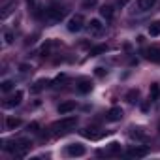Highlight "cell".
Instances as JSON below:
<instances>
[{
	"label": "cell",
	"mask_w": 160,
	"mask_h": 160,
	"mask_svg": "<svg viewBox=\"0 0 160 160\" xmlns=\"http://www.w3.org/2000/svg\"><path fill=\"white\" fill-rule=\"evenodd\" d=\"M64 15H66V8L64 6H60V4H57V2H53V4H49L45 10H43V23L47 25V27H53V25H57V23H60L62 19H64Z\"/></svg>",
	"instance_id": "cell-1"
},
{
	"label": "cell",
	"mask_w": 160,
	"mask_h": 160,
	"mask_svg": "<svg viewBox=\"0 0 160 160\" xmlns=\"http://www.w3.org/2000/svg\"><path fill=\"white\" fill-rule=\"evenodd\" d=\"M28 147H30V141L28 139H15V141H10L8 145H4V149L6 151H10V152H13L15 156H25V152L28 151Z\"/></svg>",
	"instance_id": "cell-2"
},
{
	"label": "cell",
	"mask_w": 160,
	"mask_h": 160,
	"mask_svg": "<svg viewBox=\"0 0 160 160\" xmlns=\"http://www.w3.org/2000/svg\"><path fill=\"white\" fill-rule=\"evenodd\" d=\"M75 124H77V117L75 115H68V117H62L60 121H57L53 124V130L55 132H70V130L75 128Z\"/></svg>",
	"instance_id": "cell-3"
},
{
	"label": "cell",
	"mask_w": 160,
	"mask_h": 160,
	"mask_svg": "<svg viewBox=\"0 0 160 160\" xmlns=\"http://www.w3.org/2000/svg\"><path fill=\"white\" fill-rule=\"evenodd\" d=\"M68 30L70 32H79L83 27H85V17L81 15V13H75V15H72L70 19H68Z\"/></svg>",
	"instance_id": "cell-4"
},
{
	"label": "cell",
	"mask_w": 160,
	"mask_h": 160,
	"mask_svg": "<svg viewBox=\"0 0 160 160\" xmlns=\"http://www.w3.org/2000/svg\"><path fill=\"white\" fill-rule=\"evenodd\" d=\"M87 32H89V36H100V34L104 32L102 21H100V19H91V21L87 23Z\"/></svg>",
	"instance_id": "cell-5"
},
{
	"label": "cell",
	"mask_w": 160,
	"mask_h": 160,
	"mask_svg": "<svg viewBox=\"0 0 160 160\" xmlns=\"http://www.w3.org/2000/svg\"><path fill=\"white\" fill-rule=\"evenodd\" d=\"M23 91H15V94H12V96H8L6 100H4V108H15V106H19L21 102H23Z\"/></svg>",
	"instance_id": "cell-6"
},
{
	"label": "cell",
	"mask_w": 160,
	"mask_h": 160,
	"mask_svg": "<svg viewBox=\"0 0 160 160\" xmlns=\"http://www.w3.org/2000/svg\"><path fill=\"white\" fill-rule=\"evenodd\" d=\"M85 152H87V149L81 143H72V145L66 147V154L68 156H83Z\"/></svg>",
	"instance_id": "cell-7"
},
{
	"label": "cell",
	"mask_w": 160,
	"mask_h": 160,
	"mask_svg": "<svg viewBox=\"0 0 160 160\" xmlns=\"http://www.w3.org/2000/svg\"><path fill=\"white\" fill-rule=\"evenodd\" d=\"M98 154H100V156H113V154H121V143L113 141V143H109L106 149L98 151Z\"/></svg>",
	"instance_id": "cell-8"
},
{
	"label": "cell",
	"mask_w": 160,
	"mask_h": 160,
	"mask_svg": "<svg viewBox=\"0 0 160 160\" xmlns=\"http://www.w3.org/2000/svg\"><path fill=\"white\" fill-rule=\"evenodd\" d=\"M147 152H149L147 147H139V145H136V147H132V149L126 151V156H128V158H143V156H147Z\"/></svg>",
	"instance_id": "cell-9"
},
{
	"label": "cell",
	"mask_w": 160,
	"mask_h": 160,
	"mask_svg": "<svg viewBox=\"0 0 160 160\" xmlns=\"http://www.w3.org/2000/svg\"><path fill=\"white\" fill-rule=\"evenodd\" d=\"M156 4V0H136V12L143 13V12H149L152 10Z\"/></svg>",
	"instance_id": "cell-10"
},
{
	"label": "cell",
	"mask_w": 160,
	"mask_h": 160,
	"mask_svg": "<svg viewBox=\"0 0 160 160\" xmlns=\"http://www.w3.org/2000/svg\"><path fill=\"white\" fill-rule=\"evenodd\" d=\"M145 58L151 60V62H160V47H156V45L147 47L145 49Z\"/></svg>",
	"instance_id": "cell-11"
},
{
	"label": "cell",
	"mask_w": 160,
	"mask_h": 160,
	"mask_svg": "<svg viewBox=\"0 0 160 160\" xmlns=\"http://www.w3.org/2000/svg\"><path fill=\"white\" fill-rule=\"evenodd\" d=\"M13 12H15V0H12V2H6V4L2 6V12H0V19H8Z\"/></svg>",
	"instance_id": "cell-12"
},
{
	"label": "cell",
	"mask_w": 160,
	"mask_h": 160,
	"mask_svg": "<svg viewBox=\"0 0 160 160\" xmlns=\"http://www.w3.org/2000/svg\"><path fill=\"white\" fill-rule=\"evenodd\" d=\"M100 15H102L106 21H111L113 15H115V8H113V4H104V6L100 8Z\"/></svg>",
	"instance_id": "cell-13"
},
{
	"label": "cell",
	"mask_w": 160,
	"mask_h": 160,
	"mask_svg": "<svg viewBox=\"0 0 160 160\" xmlns=\"http://www.w3.org/2000/svg\"><path fill=\"white\" fill-rule=\"evenodd\" d=\"M81 134H83L85 138H89V139H100V138H102V132H100V128H94V126L81 130Z\"/></svg>",
	"instance_id": "cell-14"
},
{
	"label": "cell",
	"mask_w": 160,
	"mask_h": 160,
	"mask_svg": "<svg viewBox=\"0 0 160 160\" xmlns=\"http://www.w3.org/2000/svg\"><path fill=\"white\" fill-rule=\"evenodd\" d=\"M121 119H122V109L121 108H111L108 111V121L115 122V121H121Z\"/></svg>",
	"instance_id": "cell-15"
},
{
	"label": "cell",
	"mask_w": 160,
	"mask_h": 160,
	"mask_svg": "<svg viewBox=\"0 0 160 160\" xmlns=\"http://www.w3.org/2000/svg\"><path fill=\"white\" fill-rule=\"evenodd\" d=\"M77 91L83 92V94L91 92V91H92V81H91V79H81V81H79V85H77Z\"/></svg>",
	"instance_id": "cell-16"
},
{
	"label": "cell",
	"mask_w": 160,
	"mask_h": 160,
	"mask_svg": "<svg viewBox=\"0 0 160 160\" xmlns=\"http://www.w3.org/2000/svg\"><path fill=\"white\" fill-rule=\"evenodd\" d=\"M57 109H58L60 115H66V113H70V111L75 109V102H64V104H60Z\"/></svg>",
	"instance_id": "cell-17"
},
{
	"label": "cell",
	"mask_w": 160,
	"mask_h": 160,
	"mask_svg": "<svg viewBox=\"0 0 160 160\" xmlns=\"http://www.w3.org/2000/svg\"><path fill=\"white\" fill-rule=\"evenodd\" d=\"M27 4H28V8L32 10V15H34V17H42V15H43V13H40L42 8H40V4H38V0H27Z\"/></svg>",
	"instance_id": "cell-18"
},
{
	"label": "cell",
	"mask_w": 160,
	"mask_h": 160,
	"mask_svg": "<svg viewBox=\"0 0 160 160\" xmlns=\"http://www.w3.org/2000/svg\"><path fill=\"white\" fill-rule=\"evenodd\" d=\"M149 98H151L152 102L160 98V85H158V83H152V85H151V89H149Z\"/></svg>",
	"instance_id": "cell-19"
},
{
	"label": "cell",
	"mask_w": 160,
	"mask_h": 160,
	"mask_svg": "<svg viewBox=\"0 0 160 160\" xmlns=\"http://www.w3.org/2000/svg\"><path fill=\"white\" fill-rule=\"evenodd\" d=\"M19 126H21V119H17V117H8L6 119V128L8 130H15Z\"/></svg>",
	"instance_id": "cell-20"
},
{
	"label": "cell",
	"mask_w": 160,
	"mask_h": 160,
	"mask_svg": "<svg viewBox=\"0 0 160 160\" xmlns=\"http://www.w3.org/2000/svg\"><path fill=\"white\" fill-rule=\"evenodd\" d=\"M130 138H132V139H145L147 134H145L143 128H132V130H130Z\"/></svg>",
	"instance_id": "cell-21"
},
{
	"label": "cell",
	"mask_w": 160,
	"mask_h": 160,
	"mask_svg": "<svg viewBox=\"0 0 160 160\" xmlns=\"http://www.w3.org/2000/svg\"><path fill=\"white\" fill-rule=\"evenodd\" d=\"M149 36H160V21H152L149 25Z\"/></svg>",
	"instance_id": "cell-22"
},
{
	"label": "cell",
	"mask_w": 160,
	"mask_h": 160,
	"mask_svg": "<svg viewBox=\"0 0 160 160\" xmlns=\"http://www.w3.org/2000/svg\"><path fill=\"white\" fill-rule=\"evenodd\" d=\"M49 85V79H38V81L34 83V87H32V92H40L42 89H45Z\"/></svg>",
	"instance_id": "cell-23"
},
{
	"label": "cell",
	"mask_w": 160,
	"mask_h": 160,
	"mask_svg": "<svg viewBox=\"0 0 160 160\" xmlns=\"http://www.w3.org/2000/svg\"><path fill=\"white\" fill-rule=\"evenodd\" d=\"M12 89H13V81H12V79H4V81L0 83V91H2V92H10Z\"/></svg>",
	"instance_id": "cell-24"
},
{
	"label": "cell",
	"mask_w": 160,
	"mask_h": 160,
	"mask_svg": "<svg viewBox=\"0 0 160 160\" xmlns=\"http://www.w3.org/2000/svg\"><path fill=\"white\" fill-rule=\"evenodd\" d=\"M106 51H108V45H96V47L91 49V57H98V55H102Z\"/></svg>",
	"instance_id": "cell-25"
},
{
	"label": "cell",
	"mask_w": 160,
	"mask_h": 160,
	"mask_svg": "<svg viewBox=\"0 0 160 160\" xmlns=\"http://www.w3.org/2000/svg\"><path fill=\"white\" fill-rule=\"evenodd\" d=\"M96 6H98V0H83L81 2L83 10H91V8H96Z\"/></svg>",
	"instance_id": "cell-26"
},
{
	"label": "cell",
	"mask_w": 160,
	"mask_h": 160,
	"mask_svg": "<svg viewBox=\"0 0 160 160\" xmlns=\"http://www.w3.org/2000/svg\"><path fill=\"white\" fill-rule=\"evenodd\" d=\"M2 38H4V45H12V43H13V32L6 30V32L2 34Z\"/></svg>",
	"instance_id": "cell-27"
},
{
	"label": "cell",
	"mask_w": 160,
	"mask_h": 160,
	"mask_svg": "<svg viewBox=\"0 0 160 160\" xmlns=\"http://www.w3.org/2000/svg\"><path fill=\"white\" fill-rule=\"evenodd\" d=\"M138 94H139V92H138L136 89H132V91H128V92H126V100H128V102L132 104V102H136V98H138Z\"/></svg>",
	"instance_id": "cell-28"
},
{
	"label": "cell",
	"mask_w": 160,
	"mask_h": 160,
	"mask_svg": "<svg viewBox=\"0 0 160 160\" xmlns=\"http://www.w3.org/2000/svg\"><path fill=\"white\" fill-rule=\"evenodd\" d=\"M96 73H98V75H104L106 72H104V68H96Z\"/></svg>",
	"instance_id": "cell-29"
}]
</instances>
